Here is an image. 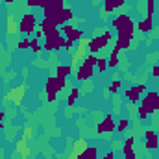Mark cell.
<instances>
[{
    "label": "cell",
    "mask_w": 159,
    "mask_h": 159,
    "mask_svg": "<svg viewBox=\"0 0 159 159\" xmlns=\"http://www.w3.org/2000/svg\"><path fill=\"white\" fill-rule=\"evenodd\" d=\"M122 2H124V0H106L104 9H106V11H115L119 6H122Z\"/></svg>",
    "instance_id": "15"
},
{
    "label": "cell",
    "mask_w": 159,
    "mask_h": 159,
    "mask_svg": "<svg viewBox=\"0 0 159 159\" xmlns=\"http://www.w3.org/2000/svg\"><path fill=\"white\" fill-rule=\"evenodd\" d=\"M6 2H13V0H6Z\"/></svg>",
    "instance_id": "39"
},
{
    "label": "cell",
    "mask_w": 159,
    "mask_h": 159,
    "mask_svg": "<svg viewBox=\"0 0 159 159\" xmlns=\"http://www.w3.org/2000/svg\"><path fill=\"white\" fill-rule=\"evenodd\" d=\"M144 93V85H135V87H129V89H126V98L129 100V102H139V98H141V94Z\"/></svg>",
    "instance_id": "8"
},
{
    "label": "cell",
    "mask_w": 159,
    "mask_h": 159,
    "mask_svg": "<svg viewBox=\"0 0 159 159\" xmlns=\"http://www.w3.org/2000/svg\"><path fill=\"white\" fill-rule=\"evenodd\" d=\"M146 117H148V111H146L144 107H139V119H141V120H144Z\"/></svg>",
    "instance_id": "29"
},
{
    "label": "cell",
    "mask_w": 159,
    "mask_h": 159,
    "mask_svg": "<svg viewBox=\"0 0 159 159\" xmlns=\"http://www.w3.org/2000/svg\"><path fill=\"white\" fill-rule=\"evenodd\" d=\"M144 137H146V148H148V150L157 148V144H159L157 133H154V131H146V133H144Z\"/></svg>",
    "instance_id": "11"
},
{
    "label": "cell",
    "mask_w": 159,
    "mask_h": 159,
    "mask_svg": "<svg viewBox=\"0 0 159 159\" xmlns=\"http://www.w3.org/2000/svg\"><path fill=\"white\" fill-rule=\"evenodd\" d=\"M24 91H26V87H24V85H19V87L11 89V91L6 94V98H4V100H7V102H11V104L19 106V104H20V100H22V96H24Z\"/></svg>",
    "instance_id": "7"
},
{
    "label": "cell",
    "mask_w": 159,
    "mask_h": 159,
    "mask_svg": "<svg viewBox=\"0 0 159 159\" xmlns=\"http://www.w3.org/2000/svg\"><path fill=\"white\" fill-rule=\"evenodd\" d=\"M109 39H111V35H109V32H106L104 35H96L94 39H91L89 41V52L91 54H94V52H98V50H102L107 43H109Z\"/></svg>",
    "instance_id": "4"
},
{
    "label": "cell",
    "mask_w": 159,
    "mask_h": 159,
    "mask_svg": "<svg viewBox=\"0 0 159 159\" xmlns=\"http://www.w3.org/2000/svg\"><path fill=\"white\" fill-rule=\"evenodd\" d=\"M98 57H94V54H89L83 61V65H80L78 69V80H89L94 72V65H96Z\"/></svg>",
    "instance_id": "2"
},
{
    "label": "cell",
    "mask_w": 159,
    "mask_h": 159,
    "mask_svg": "<svg viewBox=\"0 0 159 159\" xmlns=\"http://www.w3.org/2000/svg\"><path fill=\"white\" fill-rule=\"evenodd\" d=\"M28 6H41L44 9L46 7V2L44 0H28Z\"/></svg>",
    "instance_id": "25"
},
{
    "label": "cell",
    "mask_w": 159,
    "mask_h": 159,
    "mask_svg": "<svg viewBox=\"0 0 159 159\" xmlns=\"http://www.w3.org/2000/svg\"><path fill=\"white\" fill-rule=\"evenodd\" d=\"M154 13V0H148V11H146V17H152Z\"/></svg>",
    "instance_id": "28"
},
{
    "label": "cell",
    "mask_w": 159,
    "mask_h": 159,
    "mask_svg": "<svg viewBox=\"0 0 159 159\" xmlns=\"http://www.w3.org/2000/svg\"><path fill=\"white\" fill-rule=\"evenodd\" d=\"M113 129H117V126H115V120L111 115H107L106 119L100 122V126H98V133H111Z\"/></svg>",
    "instance_id": "9"
},
{
    "label": "cell",
    "mask_w": 159,
    "mask_h": 159,
    "mask_svg": "<svg viewBox=\"0 0 159 159\" xmlns=\"http://www.w3.org/2000/svg\"><path fill=\"white\" fill-rule=\"evenodd\" d=\"M126 146H133V137H129V139L126 141Z\"/></svg>",
    "instance_id": "34"
},
{
    "label": "cell",
    "mask_w": 159,
    "mask_h": 159,
    "mask_svg": "<svg viewBox=\"0 0 159 159\" xmlns=\"http://www.w3.org/2000/svg\"><path fill=\"white\" fill-rule=\"evenodd\" d=\"M70 72H72V67H69V65H59L57 67V78L59 80H65Z\"/></svg>",
    "instance_id": "13"
},
{
    "label": "cell",
    "mask_w": 159,
    "mask_h": 159,
    "mask_svg": "<svg viewBox=\"0 0 159 159\" xmlns=\"http://www.w3.org/2000/svg\"><path fill=\"white\" fill-rule=\"evenodd\" d=\"M152 72H154V76H157L159 78V65H156V67L152 69Z\"/></svg>",
    "instance_id": "33"
},
{
    "label": "cell",
    "mask_w": 159,
    "mask_h": 159,
    "mask_svg": "<svg viewBox=\"0 0 159 159\" xmlns=\"http://www.w3.org/2000/svg\"><path fill=\"white\" fill-rule=\"evenodd\" d=\"M107 65H109V67H117V65H119V50H117V48L111 52V57H109Z\"/></svg>",
    "instance_id": "18"
},
{
    "label": "cell",
    "mask_w": 159,
    "mask_h": 159,
    "mask_svg": "<svg viewBox=\"0 0 159 159\" xmlns=\"http://www.w3.org/2000/svg\"><path fill=\"white\" fill-rule=\"evenodd\" d=\"M141 107H144L148 113L157 111L159 109V94L157 93H146L144 98H143V106Z\"/></svg>",
    "instance_id": "3"
},
{
    "label": "cell",
    "mask_w": 159,
    "mask_h": 159,
    "mask_svg": "<svg viewBox=\"0 0 159 159\" xmlns=\"http://www.w3.org/2000/svg\"><path fill=\"white\" fill-rule=\"evenodd\" d=\"M128 126H129V120H128V119H122L119 122V126H117V131H124V129H128Z\"/></svg>",
    "instance_id": "24"
},
{
    "label": "cell",
    "mask_w": 159,
    "mask_h": 159,
    "mask_svg": "<svg viewBox=\"0 0 159 159\" xmlns=\"http://www.w3.org/2000/svg\"><path fill=\"white\" fill-rule=\"evenodd\" d=\"M30 137H32V128H26V129H24V137H22V139H24V141H28Z\"/></svg>",
    "instance_id": "30"
},
{
    "label": "cell",
    "mask_w": 159,
    "mask_h": 159,
    "mask_svg": "<svg viewBox=\"0 0 159 159\" xmlns=\"http://www.w3.org/2000/svg\"><path fill=\"white\" fill-rule=\"evenodd\" d=\"M65 80H59L57 76L56 78H50L46 81V93H48V100H56V94L59 93V89L63 87Z\"/></svg>",
    "instance_id": "5"
},
{
    "label": "cell",
    "mask_w": 159,
    "mask_h": 159,
    "mask_svg": "<svg viewBox=\"0 0 159 159\" xmlns=\"http://www.w3.org/2000/svg\"><path fill=\"white\" fill-rule=\"evenodd\" d=\"M19 30H20L22 34H32V32H35V17H34L32 13L24 15L22 20H20V24H19Z\"/></svg>",
    "instance_id": "6"
},
{
    "label": "cell",
    "mask_w": 159,
    "mask_h": 159,
    "mask_svg": "<svg viewBox=\"0 0 159 159\" xmlns=\"http://www.w3.org/2000/svg\"><path fill=\"white\" fill-rule=\"evenodd\" d=\"M19 48H22V50L30 48V39H22L20 43H19Z\"/></svg>",
    "instance_id": "27"
},
{
    "label": "cell",
    "mask_w": 159,
    "mask_h": 159,
    "mask_svg": "<svg viewBox=\"0 0 159 159\" xmlns=\"http://www.w3.org/2000/svg\"><path fill=\"white\" fill-rule=\"evenodd\" d=\"M46 2V6H50V2H54V0H44Z\"/></svg>",
    "instance_id": "36"
},
{
    "label": "cell",
    "mask_w": 159,
    "mask_h": 159,
    "mask_svg": "<svg viewBox=\"0 0 159 159\" xmlns=\"http://www.w3.org/2000/svg\"><path fill=\"white\" fill-rule=\"evenodd\" d=\"M0 128H2V124H0Z\"/></svg>",
    "instance_id": "40"
},
{
    "label": "cell",
    "mask_w": 159,
    "mask_h": 159,
    "mask_svg": "<svg viewBox=\"0 0 159 159\" xmlns=\"http://www.w3.org/2000/svg\"><path fill=\"white\" fill-rule=\"evenodd\" d=\"M152 22H154L152 17H146L143 22H139V30H141V32H150V30H152Z\"/></svg>",
    "instance_id": "16"
},
{
    "label": "cell",
    "mask_w": 159,
    "mask_h": 159,
    "mask_svg": "<svg viewBox=\"0 0 159 159\" xmlns=\"http://www.w3.org/2000/svg\"><path fill=\"white\" fill-rule=\"evenodd\" d=\"M96 67H98V70H100V72H106V70H107V59H104V57H98V61H96Z\"/></svg>",
    "instance_id": "19"
},
{
    "label": "cell",
    "mask_w": 159,
    "mask_h": 159,
    "mask_svg": "<svg viewBox=\"0 0 159 159\" xmlns=\"http://www.w3.org/2000/svg\"><path fill=\"white\" fill-rule=\"evenodd\" d=\"M119 87H120V81H119V80H115V81H113V85H111V91L115 93V91H117Z\"/></svg>",
    "instance_id": "31"
},
{
    "label": "cell",
    "mask_w": 159,
    "mask_h": 159,
    "mask_svg": "<svg viewBox=\"0 0 159 159\" xmlns=\"http://www.w3.org/2000/svg\"><path fill=\"white\" fill-rule=\"evenodd\" d=\"M7 32H9V34H15V32H17V22H15L11 17L7 19Z\"/></svg>",
    "instance_id": "22"
},
{
    "label": "cell",
    "mask_w": 159,
    "mask_h": 159,
    "mask_svg": "<svg viewBox=\"0 0 159 159\" xmlns=\"http://www.w3.org/2000/svg\"><path fill=\"white\" fill-rule=\"evenodd\" d=\"M4 119V113H2V111H0V120Z\"/></svg>",
    "instance_id": "37"
},
{
    "label": "cell",
    "mask_w": 159,
    "mask_h": 159,
    "mask_svg": "<svg viewBox=\"0 0 159 159\" xmlns=\"http://www.w3.org/2000/svg\"><path fill=\"white\" fill-rule=\"evenodd\" d=\"M30 48H32L34 52H41V44L37 43V39H32V41H30Z\"/></svg>",
    "instance_id": "26"
},
{
    "label": "cell",
    "mask_w": 159,
    "mask_h": 159,
    "mask_svg": "<svg viewBox=\"0 0 159 159\" xmlns=\"http://www.w3.org/2000/svg\"><path fill=\"white\" fill-rule=\"evenodd\" d=\"M104 159H115V156H113V152H109V154H107V156H106Z\"/></svg>",
    "instance_id": "35"
},
{
    "label": "cell",
    "mask_w": 159,
    "mask_h": 159,
    "mask_svg": "<svg viewBox=\"0 0 159 159\" xmlns=\"http://www.w3.org/2000/svg\"><path fill=\"white\" fill-rule=\"evenodd\" d=\"M113 26L119 30V35H128V37H133V20L128 17V15H119L115 20H113Z\"/></svg>",
    "instance_id": "1"
},
{
    "label": "cell",
    "mask_w": 159,
    "mask_h": 159,
    "mask_svg": "<svg viewBox=\"0 0 159 159\" xmlns=\"http://www.w3.org/2000/svg\"><path fill=\"white\" fill-rule=\"evenodd\" d=\"M129 43H131V37H128V35H119L117 37V50H126L128 46H129Z\"/></svg>",
    "instance_id": "12"
},
{
    "label": "cell",
    "mask_w": 159,
    "mask_h": 159,
    "mask_svg": "<svg viewBox=\"0 0 159 159\" xmlns=\"http://www.w3.org/2000/svg\"><path fill=\"white\" fill-rule=\"evenodd\" d=\"M87 150V144H85V141H76V144H74V157L80 156V154H83Z\"/></svg>",
    "instance_id": "17"
},
{
    "label": "cell",
    "mask_w": 159,
    "mask_h": 159,
    "mask_svg": "<svg viewBox=\"0 0 159 159\" xmlns=\"http://www.w3.org/2000/svg\"><path fill=\"white\" fill-rule=\"evenodd\" d=\"M124 159H135V154H133L131 146H126L124 144Z\"/></svg>",
    "instance_id": "23"
},
{
    "label": "cell",
    "mask_w": 159,
    "mask_h": 159,
    "mask_svg": "<svg viewBox=\"0 0 159 159\" xmlns=\"http://www.w3.org/2000/svg\"><path fill=\"white\" fill-rule=\"evenodd\" d=\"M129 2H139V0H129Z\"/></svg>",
    "instance_id": "38"
},
{
    "label": "cell",
    "mask_w": 159,
    "mask_h": 159,
    "mask_svg": "<svg viewBox=\"0 0 159 159\" xmlns=\"http://www.w3.org/2000/svg\"><path fill=\"white\" fill-rule=\"evenodd\" d=\"M78 96H80V91L74 87V89L70 91V96H69V100H67V102H69V106H74V102H76V98H78Z\"/></svg>",
    "instance_id": "20"
},
{
    "label": "cell",
    "mask_w": 159,
    "mask_h": 159,
    "mask_svg": "<svg viewBox=\"0 0 159 159\" xmlns=\"http://www.w3.org/2000/svg\"><path fill=\"white\" fill-rule=\"evenodd\" d=\"M63 34H65V37H67V39L72 41V43H74V41H80V39H81V35H83V34H81V30L72 28V26H65V28H63Z\"/></svg>",
    "instance_id": "10"
},
{
    "label": "cell",
    "mask_w": 159,
    "mask_h": 159,
    "mask_svg": "<svg viewBox=\"0 0 159 159\" xmlns=\"http://www.w3.org/2000/svg\"><path fill=\"white\" fill-rule=\"evenodd\" d=\"M96 148H89L87 146V150L83 152V154H80V156H76V159H96Z\"/></svg>",
    "instance_id": "14"
},
{
    "label": "cell",
    "mask_w": 159,
    "mask_h": 159,
    "mask_svg": "<svg viewBox=\"0 0 159 159\" xmlns=\"http://www.w3.org/2000/svg\"><path fill=\"white\" fill-rule=\"evenodd\" d=\"M63 46H65V48H67V50H70V48H72V41H65V44H63Z\"/></svg>",
    "instance_id": "32"
},
{
    "label": "cell",
    "mask_w": 159,
    "mask_h": 159,
    "mask_svg": "<svg viewBox=\"0 0 159 159\" xmlns=\"http://www.w3.org/2000/svg\"><path fill=\"white\" fill-rule=\"evenodd\" d=\"M61 19H63V22H65V20H70V19H72V11L67 9V7H63V9H61Z\"/></svg>",
    "instance_id": "21"
}]
</instances>
